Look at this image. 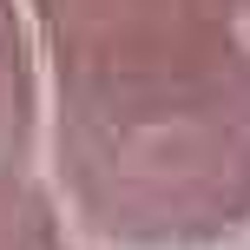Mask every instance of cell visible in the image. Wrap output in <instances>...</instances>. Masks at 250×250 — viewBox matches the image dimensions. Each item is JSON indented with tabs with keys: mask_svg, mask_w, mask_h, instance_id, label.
Listing matches in <instances>:
<instances>
[{
	"mask_svg": "<svg viewBox=\"0 0 250 250\" xmlns=\"http://www.w3.org/2000/svg\"><path fill=\"white\" fill-rule=\"evenodd\" d=\"M237 13H250V0H237Z\"/></svg>",
	"mask_w": 250,
	"mask_h": 250,
	"instance_id": "cell-5",
	"label": "cell"
},
{
	"mask_svg": "<svg viewBox=\"0 0 250 250\" xmlns=\"http://www.w3.org/2000/svg\"><path fill=\"white\" fill-rule=\"evenodd\" d=\"M0 250H60L46 211L33 198H20V191H7V185H0Z\"/></svg>",
	"mask_w": 250,
	"mask_h": 250,
	"instance_id": "cell-4",
	"label": "cell"
},
{
	"mask_svg": "<svg viewBox=\"0 0 250 250\" xmlns=\"http://www.w3.org/2000/svg\"><path fill=\"white\" fill-rule=\"evenodd\" d=\"M66 165L86 204L132 237L217 230L250 204V60L171 79L66 86Z\"/></svg>",
	"mask_w": 250,
	"mask_h": 250,
	"instance_id": "cell-1",
	"label": "cell"
},
{
	"mask_svg": "<svg viewBox=\"0 0 250 250\" xmlns=\"http://www.w3.org/2000/svg\"><path fill=\"white\" fill-rule=\"evenodd\" d=\"M66 86H138L237 53V0H26Z\"/></svg>",
	"mask_w": 250,
	"mask_h": 250,
	"instance_id": "cell-2",
	"label": "cell"
},
{
	"mask_svg": "<svg viewBox=\"0 0 250 250\" xmlns=\"http://www.w3.org/2000/svg\"><path fill=\"white\" fill-rule=\"evenodd\" d=\"M26 138V40L13 0H0V165Z\"/></svg>",
	"mask_w": 250,
	"mask_h": 250,
	"instance_id": "cell-3",
	"label": "cell"
}]
</instances>
